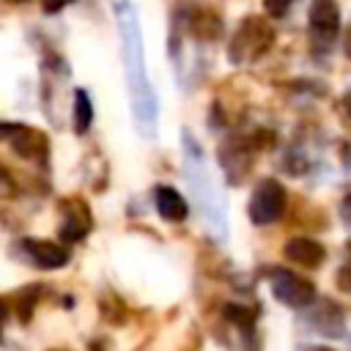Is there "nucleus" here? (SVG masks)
<instances>
[{"label": "nucleus", "mask_w": 351, "mask_h": 351, "mask_svg": "<svg viewBox=\"0 0 351 351\" xmlns=\"http://www.w3.org/2000/svg\"><path fill=\"white\" fill-rule=\"evenodd\" d=\"M310 27L318 38L332 41L340 30V8L335 0H313L310 3Z\"/></svg>", "instance_id": "obj_9"}, {"label": "nucleus", "mask_w": 351, "mask_h": 351, "mask_svg": "<svg viewBox=\"0 0 351 351\" xmlns=\"http://www.w3.org/2000/svg\"><path fill=\"white\" fill-rule=\"evenodd\" d=\"M71 0H41V8L47 11V14H58L63 5H69Z\"/></svg>", "instance_id": "obj_17"}, {"label": "nucleus", "mask_w": 351, "mask_h": 351, "mask_svg": "<svg viewBox=\"0 0 351 351\" xmlns=\"http://www.w3.org/2000/svg\"><path fill=\"white\" fill-rule=\"evenodd\" d=\"M307 324L313 332L324 335V337H343L346 335V318L343 310L335 302H321L315 307H307Z\"/></svg>", "instance_id": "obj_7"}, {"label": "nucleus", "mask_w": 351, "mask_h": 351, "mask_svg": "<svg viewBox=\"0 0 351 351\" xmlns=\"http://www.w3.org/2000/svg\"><path fill=\"white\" fill-rule=\"evenodd\" d=\"M184 148H186V154H184V170H186V181H189V186H192V192H195V197H197V206H200V211L206 214V222L211 225L214 236L225 239V233H228V225H225V206H222V200L217 197V192L211 189V178H208V170H206V165H203L200 145H195L192 137L184 134Z\"/></svg>", "instance_id": "obj_2"}, {"label": "nucleus", "mask_w": 351, "mask_h": 351, "mask_svg": "<svg viewBox=\"0 0 351 351\" xmlns=\"http://www.w3.org/2000/svg\"><path fill=\"white\" fill-rule=\"evenodd\" d=\"M154 203H156L159 217L167 219V222H184L186 214H189V206H186V200L181 197V192H178L176 186H167V184L156 186Z\"/></svg>", "instance_id": "obj_11"}, {"label": "nucleus", "mask_w": 351, "mask_h": 351, "mask_svg": "<svg viewBox=\"0 0 351 351\" xmlns=\"http://www.w3.org/2000/svg\"><path fill=\"white\" fill-rule=\"evenodd\" d=\"M293 3H296V0H263V11H266L269 16H285Z\"/></svg>", "instance_id": "obj_15"}, {"label": "nucleus", "mask_w": 351, "mask_h": 351, "mask_svg": "<svg viewBox=\"0 0 351 351\" xmlns=\"http://www.w3.org/2000/svg\"><path fill=\"white\" fill-rule=\"evenodd\" d=\"M269 285H271L274 299L285 307H293V310H304L315 299V285L310 280L299 277L296 271H288V269H271Z\"/></svg>", "instance_id": "obj_4"}, {"label": "nucleus", "mask_w": 351, "mask_h": 351, "mask_svg": "<svg viewBox=\"0 0 351 351\" xmlns=\"http://www.w3.org/2000/svg\"><path fill=\"white\" fill-rule=\"evenodd\" d=\"M346 110H348V115H351V96L346 99Z\"/></svg>", "instance_id": "obj_20"}, {"label": "nucleus", "mask_w": 351, "mask_h": 351, "mask_svg": "<svg viewBox=\"0 0 351 351\" xmlns=\"http://www.w3.org/2000/svg\"><path fill=\"white\" fill-rule=\"evenodd\" d=\"M63 211H66V217H63V225H60V236L69 239V241L82 239L90 230V211H88V206L82 200H69V203H63Z\"/></svg>", "instance_id": "obj_12"}, {"label": "nucleus", "mask_w": 351, "mask_h": 351, "mask_svg": "<svg viewBox=\"0 0 351 351\" xmlns=\"http://www.w3.org/2000/svg\"><path fill=\"white\" fill-rule=\"evenodd\" d=\"M348 261L343 263V269L337 271V285L343 288V291H351V241H348Z\"/></svg>", "instance_id": "obj_16"}, {"label": "nucleus", "mask_w": 351, "mask_h": 351, "mask_svg": "<svg viewBox=\"0 0 351 351\" xmlns=\"http://www.w3.org/2000/svg\"><path fill=\"white\" fill-rule=\"evenodd\" d=\"M112 11H115V22H118V36H121V60H123V71H126L129 96H132L134 123L143 137H151V134H156V96H154L148 71H145L140 19L129 0H112Z\"/></svg>", "instance_id": "obj_1"}, {"label": "nucleus", "mask_w": 351, "mask_h": 351, "mask_svg": "<svg viewBox=\"0 0 351 351\" xmlns=\"http://www.w3.org/2000/svg\"><path fill=\"white\" fill-rule=\"evenodd\" d=\"M250 219L255 225H271L285 211V186L274 178H263L250 197Z\"/></svg>", "instance_id": "obj_5"}, {"label": "nucleus", "mask_w": 351, "mask_h": 351, "mask_svg": "<svg viewBox=\"0 0 351 351\" xmlns=\"http://www.w3.org/2000/svg\"><path fill=\"white\" fill-rule=\"evenodd\" d=\"M3 140L11 145V151L22 159H44L49 140L44 132L33 129V126H22V123H3L0 126Z\"/></svg>", "instance_id": "obj_6"}, {"label": "nucleus", "mask_w": 351, "mask_h": 351, "mask_svg": "<svg viewBox=\"0 0 351 351\" xmlns=\"http://www.w3.org/2000/svg\"><path fill=\"white\" fill-rule=\"evenodd\" d=\"M340 217H343L346 222H351V195L343 197V203H340Z\"/></svg>", "instance_id": "obj_18"}, {"label": "nucleus", "mask_w": 351, "mask_h": 351, "mask_svg": "<svg viewBox=\"0 0 351 351\" xmlns=\"http://www.w3.org/2000/svg\"><path fill=\"white\" fill-rule=\"evenodd\" d=\"M189 30H192V36H197V38H203V41H211V38L219 36L222 19H219L211 8H197V11H192V16H189Z\"/></svg>", "instance_id": "obj_13"}, {"label": "nucleus", "mask_w": 351, "mask_h": 351, "mask_svg": "<svg viewBox=\"0 0 351 351\" xmlns=\"http://www.w3.org/2000/svg\"><path fill=\"white\" fill-rule=\"evenodd\" d=\"M25 255L33 261V266L38 269H60L69 263V250L60 247L58 241H47V239H25L22 241Z\"/></svg>", "instance_id": "obj_8"}, {"label": "nucleus", "mask_w": 351, "mask_h": 351, "mask_svg": "<svg viewBox=\"0 0 351 351\" xmlns=\"http://www.w3.org/2000/svg\"><path fill=\"white\" fill-rule=\"evenodd\" d=\"M282 255L291 263H299V266H307V269H318L324 263V258H326V250L321 247V241L307 239V236H299V239H291L282 247Z\"/></svg>", "instance_id": "obj_10"}, {"label": "nucleus", "mask_w": 351, "mask_h": 351, "mask_svg": "<svg viewBox=\"0 0 351 351\" xmlns=\"http://www.w3.org/2000/svg\"><path fill=\"white\" fill-rule=\"evenodd\" d=\"M90 121H93V104H90L88 93L82 88H77L74 90V129H77V134H85Z\"/></svg>", "instance_id": "obj_14"}, {"label": "nucleus", "mask_w": 351, "mask_h": 351, "mask_svg": "<svg viewBox=\"0 0 351 351\" xmlns=\"http://www.w3.org/2000/svg\"><path fill=\"white\" fill-rule=\"evenodd\" d=\"M299 351H329V348H324V346H302Z\"/></svg>", "instance_id": "obj_19"}, {"label": "nucleus", "mask_w": 351, "mask_h": 351, "mask_svg": "<svg viewBox=\"0 0 351 351\" xmlns=\"http://www.w3.org/2000/svg\"><path fill=\"white\" fill-rule=\"evenodd\" d=\"M271 44H274V30L263 19L250 16L239 25L228 55H230L233 63H250V60H258L263 52H269Z\"/></svg>", "instance_id": "obj_3"}, {"label": "nucleus", "mask_w": 351, "mask_h": 351, "mask_svg": "<svg viewBox=\"0 0 351 351\" xmlns=\"http://www.w3.org/2000/svg\"><path fill=\"white\" fill-rule=\"evenodd\" d=\"M8 3H19V0H8Z\"/></svg>", "instance_id": "obj_21"}]
</instances>
